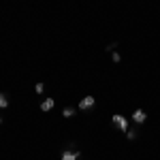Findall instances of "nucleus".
<instances>
[{
    "label": "nucleus",
    "instance_id": "9b49d317",
    "mask_svg": "<svg viewBox=\"0 0 160 160\" xmlns=\"http://www.w3.org/2000/svg\"><path fill=\"white\" fill-rule=\"evenodd\" d=\"M0 124H2V118H0Z\"/></svg>",
    "mask_w": 160,
    "mask_h": 160
},
{
    "label": "nucleus",
    "instance_id": "f257e3e1",
    "mask_svg": "<svg viewBox=\"0 0 160 160\" xmlns=\"http://www.w3.org/2000/svg\"><path fill=\"white\" fill-rule=\"evenodd\" d=\"M111 122H113V126H115V128H120L122 132H128V120H126L124 115H120V113H115V115L111 118Z\"/></svg>",
    "mask_w": 160,
    "mask_h": 160
},
{
    "label": "nucleus",
    "instance_id": "1a4fd4ad",
    "mask_svg": "<svg viewBox=\"0 0 160 160\" xmlns=\"http://www.w3.org/2000/svg\"><path fill=\"white\" fill-rule=\"evenodd\" d=\"M137 139V130H128V141H135Z\"/></svg>",
    "mask_w": 160,
    "mask_h": 160
},
{
    "label": "nucleus",
    "instance_id": "9d476101",
    "mask_svg": "<svg viewBox=\"0 0 160 160\" xmlns=\"http://www.w3.org/2000/svg\"><path fill=\"white\" fill-rule=\"evenodd\" d=\"M111 58H113V62H120V60H122V58H120V53H118V51H113V53H111Z\"/></svg>",
    "mask_w": 160,
    "mask_h": 160
},
{
    "label": "nucleus",
    "instance_id": "0eeeda50",
    "mask_svg": "<svg viewBox=\"0 0 160 160\" xmlns=\"http://www.w3.org/2000/svg\"><path fill=\"white\" fill-rule=\"evenodd\" d=\"M62 113H64V118H71V115H75V109H73V107H66Z\"/></svg>",
    "mask_w": 160,
    "mask_h": 160
},
{
    "label": "nucleus",
    "instance_id": "39448f33",
    "mask_svg": "<svg viewBox=\"0 0 160 160\" xmlns=\"http://www.w3.org/2000/svg\"><path fill=\"white\" fill-rule=\"evenodd\" d=\"M77 158H79V152H71L68 149V152L62 154V160H77Z\"/></svg>",
    "mask_w": 160,
    "mask_h": 160
},
{
    "label": "nucleus",
    "instance_id": "20e7f679",
    "mask_svg": "<svg viewBox=\"0 0 160 160\" xmlns=\"http://www.w3.org/2000/svg\"><path fill=\"white\" fill-rule=\"evenodd\" d=\"M53 105H56V100H53V98H45L43 102H41V111H51V109H53Z\"/></svg>",
    "mask_w": 160,
    "mask_h": 160
},
{
    "label": "nucleus",
    "instance_id": "6e6552de",
    "mask_svg": "<svg viewBox=\"0 0 160 160\" xmlns=\"http://www.w3.org/2000/svg\"><path fill=\"white\" fill-rule=\"evenodd\" d=\"M34 92H37V94H43V92H45V86H43V83H37V86H34Z\"/></svg>",
    "mask_w": 160,
    "mask_h": 160
},
{
    "label": "nucleus",
    "instance_id": "7ed1b4c3",
    "mask_svg": "<svg viewBox=\"0 0 160 160\" xmlns=\"http://www.w3.org/2000/svg\"><path fill=\"white\" fill-rule=\"evenodd\" d=\"M132 120H135L137 124H143L145 120H148V113H145V111H141V109H137L135 113H132Z\"/></svg>",
    "mask_w": 160,
    "mask_h": 160
},
{
    "label": "nucleus",
    "instance_id": "f03ea898",
    "mask_svg": "<svg viewBox=\"0 0 160 160\" xmlns=\"http://www.w3.org/2000/svg\"><path fill=\"white\" fill-rule=\"evenodd\" d=\"M94 105H96L94 96H86V98H81V102H79V109H81V111H88V109H92Z\"/></svg>",
    "mask_w": 160,
    "mask_h": 160
},
{
    "label": "nucleus",
    "instance_id": "423d86ee",
    "mask_svg": "<svg viewBox=\"0 0 160 160\" xmlns=\"http://www.w3.org/2000/svg\"><path fill=\"white\" fill-rule=\"evenodd\" d=\"M7 107H9V96L0 92V109H7Z\"/></svg>",
    "mask_w": 160,
    "mask_h": 160
}]
</instances>
